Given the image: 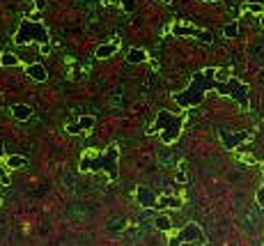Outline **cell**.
I'll return each instance as SVG.
<instances>
[{
	"instance_id": "6da1fadb",
	"label": "cell",
	"mask_w": 264,
	"mask_h": 246,
	"mask_svg": "<svg viewBox=\"0 0 264 246\" xmlns=\"http://www.w3.org/2000/svg\"><path fill=\"white\" fill-rule=\"evenodd\" d=\"M214 83H216V69L209 67L205 72L193 74L191 83H189L182 92L172 94V99L177 101V106H182V108H195L205 101L207 92L214 90Z\"/></svg>"
},
{
	"instance_id": "7a4b0ae2",
	"label": "cell",
	"mask_w": 264,
	"mask_h": 246,
	"mask_svg": "<svg viewBox=\"0 0 264 246\" xmlns=\"http://www.w3.org/2000/svg\"><path fill=\"white\" fill-rule=\"evenodd\" d=\"M117 166H119L117 145H108L106 152H87V154H83V159H80V170H83V173H85V170H90V173H101V170H106L111 180H117V175H119Z\"/></svg>"
},
{
	"instance_id": "3957f363",
	"label": "cell",
	"mask_w": 264,
	"mask_h": 246,
	"mask_svg": "<svg viewBox=\"0 0 264 246\" xmlns=\"http://www.w3.org/2000/svg\"><path fill=\"white\" fill-rule=\"evenodd\" d=\"M182 126H184V115L170 113V111H158L156 124H154L152 131H156L161 136L163 145H172V143H177Z\"/></svg>"
},
{
	"instance_id": "277c9868",
	"label": "cell",
	"mask_w": 264,
	"mask_h": 246,
	"mask_svg": "<svg viewBox=\"0 0 264 246\" xmlns=\"http://www.w3.org/2000/svg\"><path fill=\"white\" fill-rule=\"evenodd\" d=\"M48 28L41 23V21H33V19H23L21 21L19 30L14 35V41L19 46H26L30 41H37V44H48Z\"/></svg>"
},
{
	"instance_id": "5b68a950",
	"label": "cell",
	"mask_w": 264,
	"mask_h": 246,
	"mask_svg": "<svg viewBox=\"0 0 264 246\" xmlns=\"http://www.w3.org/2000/svg\"><path fill=\"white\" fill-rule=\"evenodd\" d=\"M214 90H216L218 94L232 97V99L237 101L244 111H248V106H251V99H248V85H246V83H241L239 79L227 76L225 81H216V83H214Z\"/></svg>"
},
{
	"instance_id": "8992f818",
	"label": "cell",
	"mask_w": 264,
	"mask_h": 246,
	"mask_svg": "<svg viewBox=\"0 0 264 246\" xmlns=\"http://www.w3.org/2000/svg\"><path fill=\"white\" fill-rule=\"evenodd\" d=\"M170 246H182V244H207V237L202 233V228L195 226V223H186L182 230H179L170 242Z\"/></svg>"
},
{
	"instance_id": "52a82bcc",
	"label": "cell",
	"mask_w": 264,
	"mask_h": 246,
	"mask_svg": "<svg viewBox=\"0 0 264 246\" xmlns=\"http://www.w3.org/2000/svg\"><path fill=\"white\" fill-rule=\"evenodd\" d=\"M172 33L177 37H195V40L205 41V44H214V35L209 30H202V28H193V26H175Z\"/></svg>"
},
{
	"instance_id": "ba28073f",
	"label": "cell",
	"mask_w": 264,
	"mask_h": 246,
	"mask_svg": "<svg viewBox=\"0 0 264 246\" xmlns=\"http://www.w3.org/2000/svg\"><path fill=\"white\" fill-rule=\"evenodd\" d=\"M218 138L223 140V145L227 147V150H234V147H239L241 143H246V140L251 138V131H225V129H218Z\"/></svg>"
},
{
	"instance_id": "9c48e42d",
	"label": "cell",
	"mask_w": 264,
	"mask_h": 246,
	"mask_svg": "<svg viewBox=\"0 0 264 246\" xmlns=\"http://www.w3.org/2000/svg\"><path fill=\"white\" fill-rule=\"evenodd\" d=\"M136 198H138V203L145 207V209H156L158 196L152 191V189H147V186H138V189H136Z\"/></svg>"
},
{
	"instance_id": "30bf717a",
	"label": "cell",
	"mask_w": 264,
	"mask_h": 246,
	"mask_svg": "<svg viewBox=\"0 0 264 246\" xmlns=\"http://www.w3.org/2000/svg\"><path fill=\"white\" fill-rule=\"evenodd\" d=\"M94 115H80L78 118V122H74V124H69L67 126V133H72V136H76V133H80V131H87V129H92L94 126Z\"/></svg>"
},
{
	"instance_id": "8fae6325",
	"label": "cell",
	"mask_w": 264,
	"mask_h": 246,
	"mask_svg": "<svg viewBox=\"0 0 264 246\" xmlns=\"http://www.w3.org/2000/svg\"><path fill=\"white\" fill-rule=\"evenodd\" d=\"M26 74L30 76L33 81H37V83H44V81L48 79V72H46V67L41 65V62H33V65H28Z\"/></svg>"
},
{
	"instance_id": "7c38bea8",
	"label": "cell",
	"mask_w": 264,
	"mask_h": 246,
	"mask_svg": "<svg viewBox=\"0 0 264 246\" xmlns=\"http://www.w3.org/2000/svg\"><path fill=\"white\" fill-rule=\"evenodd\" d=\"M117 48H119V41L117 40H113V41H106V44H101V46H97V51H94V55L97 58H111V55L117 53Z\"/></svg>"
},
{
	"instance_id": "4fadbf2b",
	"label": "cell",
	"mask_w": 264,
	"mask_h": 246,
	"mask_svg": "<svg viewBox=\"0 0 264 246\" xmlns=\"http://www.w3.org/2000/svg\"><path fill=\"white\" fill-rule=\"evenodd\" d=\"M12 115H14V120H19V122H26L33 118V108L28 106V104H16V106L12 108Z\"/></svg>"
},
{
	"instance_id": "5bb4252c",
	"label": "cell",
	"mask_w": 264,
	"mask_h": 246,
	"mask_svg": "<svg viewBox=\"0 0 264 246\" xmlns=\"http://www.w3.org/2000/svg\"><path fill=\"white\" fill-rule=\"evenodd\" d=\"M147 60V51L145 48H129V53H126V62L129 65H140V62Z\"/></svg>"
},
{
	"instance_id": "9a60e30c",
	"label": "cell",
	"mask_w": 264,
	"mask_h": 246,
	"mask_svg": "<svg viewBox=\"0 0 264 246\" xmlns=\"http://www.w3.org/2000/svg\"><path fill=\"white\" fill-rule=\"evenodd\" d=\"M28 166V159L21 157V154H9L5 161V168H12V170H19V168H26Z\"/></svg>"
},
{
	"instance_id": "2e32d148",
	"label": "cell",
	"mask_w": 264,
	"mask_h": 246,
	"mask_svg": "<svg viewBox=\"0 0 264 246\" xmlns=\"http://www.w3.org/2000/svg\"><path fill=\"white\" fill-rule=\"evenodd\" d=\"M163 207H170V209H179L182 207V203H179V198H172V196H163V198L156 200V209H163Z\"/></svg>"
},
{
	"instance_id": "e0dca14e",
	"label": "cell",
	"mask_w": 264,
	"mask_h": 246,
	"mask_svg": "<svg viewBox=\"0 0 264 246\" xmlns=\"http://www.w3.org/2000/svg\"><path fill=\"white\" fill-rule=\"evenodd\" d=\"M154 226H156L161 233H168V230L172 228V221H170V216H165V214H158L156 221H154Z\"/></svg>"
},
{
	"instance_id": "ac0fdd59",
	"label": "cell",
	"mask_w": 264,
	"mask_h": 246,
	"mask_svg": "<svg viewBox=\"0 0 264 246\" xmlns=\"http://www.w3.org/2000/svg\"><path fill=\"white\" fill-rule=\"evenodd\" d=\"M21 62L19 55H14V53H2L0 55V65L2 67H16Z\"/></svg>"
},
{
	"instance_id": "d6986e66",
	"label": "cell",
	"mask_w": 264,
	"mask_h": 246,
	"mask_svg": "<svg viewBox=\"0 0 264 246\" xmlns=\"http://www.w3.org/2000/svg\"><path fill=\"white\" fill-rule=\"evenodd\" d=\"M223 35H225V37H230V40H234V37L239 35V23H237V21H232V23L223 26Z\"/></svg>"
},
{
	"instance_id": "ffe728a7",
	"label": "cell",
	"mask_w": 264,
	"mask_h": 246,
	"mask_svg": "<svg viewBox=\"0 0 264 246\" xmlns=\"http://www.w3.org/2000/svg\"><path fill=\"white\" fill-rule=\"evenodd\" d=\"M140 0H119V7H122V12L126 14H133L136 12V7H138Z\"/></svg>"
},
{
	"instance_id": "44dd1931",
	"label": "cell",
	"mask_w": 264,
	"mask_h": 246,
	"mask_svg": "<svg viewBox=\"0 0 264 246\" xmlns=\"http://www.w3.org/2000/svg\"><path fill=\"white\" fill-rule=\"evenodd\" d=\"M255 198H258L260 207H264V180H262V186L258 189V193H255Z\"/></svg>"
},
{
	"instance_id": "7402d4cb",
	"label": "cell",
	"mask_w": 264,
	"mask_h": 246,
	"mask_svg": "<svg viewBox=\"0 0 264 246\" xmlns=\"http://www.w3.org/2000/svg\"><path fill=\"white\" fill-rule=\"evenodd\" d=\"M0 182H2V184H9V177H7V170H5V168H2V166H0Z\"/></svg>"
},
{
	"instance_id": "603a6c76",
	"label": "cell",
	"mask_w": 264,
	"mask_h": 246,
	"mask_svg": "<svg viewBox=\"0 0 264 246\" xmlns=\"http://www.w3.org/2000/svg\"><path fill=\"white\" fill-rule=\"evenodd\" d=\"M246 9H251V12H264V5H246Z\"/></svg>"
},
{
	"instance_id": "cb8c5ba5",
	"label": "cell",
	"mask_w": 264,
	"mask_h": 246,
	"mask_svg": "<svg viewBox=\"0 0 264 246\" xmlns=\"http://www.w3.org/2000/svg\"><path fill=\"white\" fill-rule=\"evenodd\" d=\"M35 7H37V9H44V7H46V2H44V0H35Z\"/></svg>"
},
{
	"instance_id": "d4e9b609",
	"label": "cell",
	"mask_w": 264,
	"mask_h": 246,
	"mask_svg": "<svg viewBox=\"0 0 264 246\" xmlns=\"http://www.w3.org/2000/svg\"><path fill=\"white\" fill-rule=\"evenodd\" d=\"M177 182H186V173H184V170L177 175Z\"/></svg>"
},
{
	"instance_id": "484cf974",
	"label": "cell",
	"mask_w": 264,
	"mask_h": 246,
	"mask_svg": "<svg viewBox=\"0 0 264 246\" xmlns=\"http://www.w3.org/2000/svg\"><path fill=\"white\" fill-rule=\"evenodd\" d=\"M260 23H262V28H264V14H262V19H260Z\"/></svg>"
},
{
	"instance_id": "4316f807",
	"label": "cell",
	"mask_w": 264,
	"mask_h": 246,
	"mask_svg": "<svg viewBox=\"0 0 264 246\" xmlns=\"http://www.w3.org/2000/svg\"><path fill=\"white\" fill-rule=\"evenodd\" d=\"M202 2H216V0H202Z\"/></svg>"
},
{
	"instance_id": "83f0119b",
	"label": "cell",
	"mask_w": 264,
	"mask_h": 246,
	"mask_svg": "<svg viewBox=\"0 0 264 246\" xmlns=\"http://www.w3.org/2000/svg\"><path fill=\"white\" fill-rule=\"evenodd\" d=\"M161 2H172V0H161Z\"/></svg>"
},
{
	"instance_id": "f1b7e54d",
	"label": "cell",
	"mask_w": 264,
	"mask_h": 246,
	"mask_svg": "<svg viewBox=\"0 0 264 246\" xmlns=\"http://www.w3.org/2000/svg\"><path fill=\"white\" fill-rule=\"evenodd\" d=\"M0 152H2V143H0Z\"/></svg>"
},
{
	"instance_id": "f546056e",
	"label": "cell",
	"mask_w": 264,
	"mask_h": 246,
	"mask_svg": "<svg viewBox=\"0 0 264 246\" xmlns=\"http://www.w3.org/2000/svg\"><path fill=\"white\" fill-rule=\"evenodd\" d=\"M0 205H2V198H0Z\"/></svg>"
}]
</instances>
